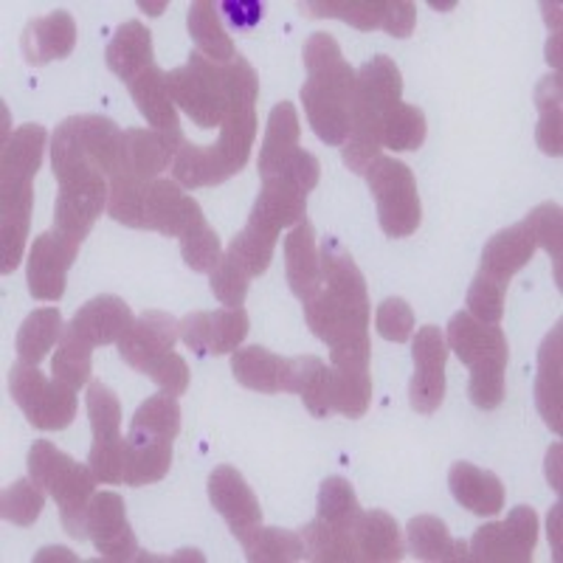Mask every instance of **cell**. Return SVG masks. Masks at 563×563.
Masks as SVG:
<instances>
[{
    "label": "cell",
    "mask_w": 563,
    "mask_h": 563,
    "mask_svg": "<svg viewBox=\"0 0 563 563\" xmlns=\"http://www.w3.org/2000/svg\"><path fill=\"white\" fill-rule=\"evenodd\" d=\"M104 63L115 77L133 82L144 70L153 68V34L141 20H128L115 29L113 40L104 48Z\"/></svg>",
    "instance_id": "32"
},
{
    "label": "cell",
    "mask_w": 563,
    "mask_h": 563,
    "mask_svg": "<svg viewBox=\"0 0 563 563\" xmlns=\"http://www.w3.org/2000/svg\"><path fill=\"white\" fill-rule=\"evenodd\" d=\"M538 544V516L532 507H516L505 525H485L467 544V561L527 563Z\"/></svg>",
    "instance_id": "11"
},
{
    "label": "cell",
    "mask_w": 563,
    "mask_h": 563,
    "mask_svg": "<svg viewBox=\"0 0 563 563\" xmlns=\"http://www.w3.org/2000/svg\"><path fill=\"white\" fill-rule=\"evenodd\" d=\"M375 327L386 341L406 344L415 335V310L406 299H386L375 313Z\"/></svg>",
    "instance_id": "56"
},
{
    "label": "cell",
    "mask_w": 563,
    "mask_h": 563,
    "mask_svg": "<svg viewBox=\"0 0 563 563\" xmlns=\"http://www.w3.org/2000/svg\"><path fill=\"white\" fill-rule=\"evenodd\" d=\"M536 108L541 113L536 130L538 147L547 155L563 153V128H561V74L544 77L536 88Z\"/></svg>",
    "instance_id": "44"
},
{
    "label": "cell",
    "mask_w": 563,
    "mask_h": 563,
    "mask_svg": "<svg viewBox=\"0 0 563 563\" xmlns=\"http://www.w3.org/2000/svg\"><path fill=\"white\" fill-rule=\"evenodd\" d=\"M505 285L487 279L485 274H476L467 288V313L482 324H499L505 316Z\"/></svg>",
    "instance_id": "54"
},
{
    "label": "cell",
    "mask_w": 563,
    "mask_h": 563,
    "mask_svg": "<svg viewBox=\"0 0 563 563\" xmlns=\"http://www.w3.org/2000/svg\"><path fill=\"white\" fill-rule=\"evenodd\" d=\"M9 391L34 429L63 431L77 417V389L57 378H45L32 364H18L9 369Z\"/></svg>",
    "instance_id": "9"
},
{
    "label": "cell",
    "mask_w": 563,
    "mask_h": 563,
    "mask_svg": "<svg viewBox=\"0 0 563 563\" xmlns=\"http://www.w3.org/2000/svg\"><path fill=\"white\" fill-rule=\"evenodd\" d=\"M276 243H279V240L265 238V234H260L256 229L245 225L238 238L231 240L225 254H229L240 268L249 271V276H263L265 271H268L271 260H274Z\"/></svg>",
    "instance_id": "52"
},
{
    "label": "cell",
    "mask_w": 563,
    "mask_h": 563,
    "mask_svg": "<svg viewBox=\"0 0 563 563\" xmlns=\"http://www.w3.org/2000/svg\"><path fill=\"white\" fill-rule=\"evenodd\" d=\"M90 372H93V346L65 327L57 355L52 361V375L70 389H82L90 384Z\"/></svg>",
    "instance_id": "45"
},
{
    "label": "cell",
    "mask_w": 563,
    "mask_h": 563,
    "mask_svg": "<svg viewBox=\"0 0 563 563\" xmlns=\"http://www.w3.org/2000/svg\"><path fill=\"white\" fill-rule=\"evenodd\" d=\"M352 547H355V561L364 563L404 561L406 555L400 527L384 510L361 512V519L352 527Z\"/></svg>",
    "instance_id": "29"
},
{
    "label": "cell",
    "mask_w": 563,
    "mask_h": 563,
    "mask_svg": "<svg viewBox=\"0 0 563 563\" xmlns=\"http://www.w3.org/2000/svg\"><path fill=\"white\" fill-rule=\"evenodd\" d=\"M220 9H225L229 20L238 29H254L260 20H263V3H254V0H229V3H220Z\"/></svg>",
    "instance_id": "60"
},
{
    "label": "cell",
    "mask_w": 563,
    "mask_h": 563,
    "mask_svg": "<svg viewBox=\"0 0 563 563\" xmlns=\"http://www.w3.org/2000/svg\"><path fill=\"white\" fill-rule=\"evenodd\" d=\"M404 97V79L395 59L378 54L355 70V97H352L350 135H346L341 158L346 169L364 175L369 164L384 150V124L391 108Z\"/></svg>",
    "instance_id": "3"
},
{
    "label": "cell",
    "mask_w": 563,
    "mask_h": 563,
    "mask_svg": "<svg viewBox=\"0 0 563 563\" xmlns=\"http://www.w3.org/2000/svg\"><path fill=\"white\" fill-rule=\"evenodd\" d=\"M209 499L211 507L220 512L234 532V538H245L251 530L263 525V507L238 467L220 465L209 476Z\"/></svg>",
    "instance_id": "19"
},
{
    "label": "cell",
    "mask_w": 563,
    "mask_h": 563,
    "mask_svg": "<svg viewBox=\"0 0 563 563\" xmlns=\"http://www.w3.org/2000/svg\"><path fill=\"white\" fill-rule=\"evenodd\" d=\"M133 321L135 316L130 305H124V299H119V296H97V299H90L88 305L77 310L68 330H74L90 346H104L119 344V339L133 327Z\"/></svg>",
    "instance_id": "24"
},
{
    "label": "cell",
    "mask_w": 563,
    "mask_h": 563,
    "mask_svg": "<svg viewBox=\"0 0 563 563\" xmlns=\"http://www.w3.org/2000/svg\"><path fill=\"white\" fill-rule=\"evenodd\" d=\"M361 505L358 496L352 490V485L341 476H330L321 482L319 487V512L316 519L327 521V525L341 527V530H352L355 521L361 519Z\"/></svg>",
    "instance_id": "46"
},
{
    "label": "cell",
    "mask_w": 563,
    "mask_h": 563,
    "mask_svg": "<svg viewBox=\"0 0 563 563\" xmlns=\"http://www.w3.org/2000/svg\"><path fill=\"white\" fill-rule=\"evenodd\" d=\"M144 375L175 397L189 389V366H186V361L180 358L178 352H164L155 361H150L144 366Z\"/></svg>",
    "instance_id": "57"
},
{
    "label": "cell",
    "mask_w": 563,
    "mask_h": 563,
    "mask_svg": "<svg viewBox=\"0 0 563 563\" xmlns=\"http://www.w3.org/2000/svg\"><path fill=\"white\" fill-rule=\"evenodd\" d=\"M88 538L93 541L104 561H135L139 558V541L130 530L124 499L113 490H102L90 499L88 507Z\"/></svg>",
    "instance_id": "15"
},
{
    "label": "cell",
    "mask_w": 563,
    "mask_h": 563,
    "mask_svg": "<svg viewBox=\"0 0 563 563\" xmlns=\"http://www.w3.org/2000/svg\"><path fill=\"white\" fill-rule=\"evenodd\" d=\"M180 431V406L178 397L169 391L153 395L139 406V411L130 420L128 437H141V440L173 442Z\"/></svg>",
    "instance_id": "39"
},
{
    "label": "cell",
    "mask_w": 563,
    "mask_h": 563,
    "mask_svg": "<svg viewBox=\"0 0 563 563\" xmlns=\"http://www.w3.org/2000/svg\"><path fill=\"white\" fill-rule=\"evenodd\" d=\"M43 507H45V490L32 479V476L9 485L7 490H3V499H0V512H3V519L14 527H32L34 521L40 519Z\"/></svg>",
    "instance_id": "50"
},
{
    "label": "cell",
    "mask_w": 563,
    "mask_h": 563,
    "mask_svg": "<svg viewBox=\"0 0 563 563\" xmlns=\"http://www.w3.org/2000/svg\"><path fill=\"white\" fill-rule=\"evenodd\" d=\"M550 538L555 541V558L561 561V505L550 516Z\"/></svg>",
    "instance_id": "61"
},
{
    "label": "cell",
    "mask_w": 563,
    "mask_h": 563,
    "mask_svg": "<svg viewBox=\"0 0 563 563\" xmlns=\"http://www.w3.org/2000/svg\"><path fill=\"white\" fill-rule=\"evenodd\" d=\"M415 23H417L415 3H409V0H386V20H384L386 34L404 40L415 32Z\"/></svg>",
    "instance_id": "59"
},
{
    "label": "cell",
    "mask_w": 563,
    "mask_h": 563,
    "mask_svg": "<svg viewBox=\"0 0 563 563\" xmlns=\"http://www.w3.org/2000/svg\"><path fill=\"white\" fill-rule=\"evenodd\" d=\"M141 9L155 18V14H161V9H167V3H141Z\"/></svg>",
    "instance_id": "63"
},
{
    "label": "cell",
    "mask_w": 563,
    "mask_h": 563,
    "mask_svg": "<svg viewBox=\"0 0 563 563\" xmlns=\"http://www.w3.org/2000/svg\"><path fill=\"white\" fill-rule=\"evenodd\" d=\"M409 547L420 561H467V541H456L437 516H417L409 521Z\"/></svg>",
    "instance_id": "38"
},
{
    "label": "cell",
    "mask_w": 563,
    "mask_h": 563,
    "mask_svg": "<svg viewBox=\"0 0 563 563\" xmlns=\"http://www.w3.org/2000/svg\"><path fill=\"white\" fill-rule=\"evenodd\" d=\"M426 133H429L426 113L420 108H415V104L400 102L386 115L384 147L391 150V153H409V150L422 147Z\"/></svg>",
    "instance_id": "47"
},
{
    "label": "cell",
    "mask_w": 563,
    "mask_h": 563,
    "mask_svg": "<svg viewBox=\"0 0 563 563\" xmlns=\"http://www.w3.org/2000/svg\"><path fill=\"white\" fill-rule=\"evenodd\" d=\"M122 130L108 115H70L57 124L52 135V167L54 175L74 169L79 164L113 175L122 155Z\"/></svg>",
    "instance_id": "6"
},
{
    "label": "cell",
    "mask_w": 563,
    "mask_h": 563,
    "mask_svg": "<svg viewBox=\"0 0 563 563\" xmlns=\"http://www.w3.org/2000/svg\"><path fill=\"white\" fill-rule=\"evenodd\" d=\"M245 558L251 563H290L305 561V541L301 532L279 530V527H256L249 536L240 538Z\"/></svg>",
    "instance_id": "41"
},
{
    "label": "cell",
    "mask_w": 563,
    "mask_h": 563,
    "mask_svg": "<svg viewBox=\"0 0 563 563\" xmlns=\"http://www.w3.org/2000/svg\"><path fill=\"white\" fill-rule=\"evenodd\" d=\"M32 184H0V245H3V274H12L26 251L32 223Z\"/></svg>",
    "instance_id": "23"
},
{
    "label": "cell",
    "mask_w": 563,
    "mask_h": 563,
    "mask_svg": "<svg viewBox=\"0 0 563 563\" xmlns=\"http://www.w3.org/2000/svg\"><path fill=\"white\" fill-rule=\"evenodd\" d=\"M173 467V442L124 437V485H155Z\"/></svg>",
    "instance_id": "36"
},
{
    "label": "cell",
    "mask_w": 563,
    "mask_h": 563,
    "mask_svg": "<svg viewBox=\"0 0 563 563\" xmlns=\"http://www.w3.org/2000/svg\"><path fill=\"white\" fill-rule=\"evenodd\" d=\"M301 59L308 68V82L301 85V102L310 128L327 147H344L350 135L355 70L341 54V45L324 32L310 34Z\"/></svg>",
    "instance_id": "2"
},
{
    "label": "cell",
    "mask_w": 563,
    "mask_h": 563,
    "mask_svg": "<svg viewBox=\"0 0 563 563\" xmlns=\"http://www.w3.org/2000/svg\"><path fill=\"white\" fill-rule=\"evenodd\" d=\"M231 372L245 389L276 395V391H288L290 358H282L260 344L245 346V350L231 352Z\"/></svg>",
    "instance_id": "31"
},
{
    "label": "cell",
    "mask_w": 563,
    "mask_h": 563,
    "mask_svg": "<svg viewBox=\"0 0 563 563\" xmlns=\"http://www.w3.org/2000/svg\"><path fill=\"white\" fill-rule=\"evenodd\" d=\"M54 178L59 184L57 203H54V229L63 238L82 245L99 214L108 209V175L90 164H79Z\"/></svg>",
    "instance_id": "8"
},
{
    "label": "cell",
    "mask_w": 563,
    "mask_h": 563,
    "mask_svg": "<svg viewBox=\"0 0 563 563\" xmlns=\"http://www.w3.org/2000/svg\"><path fill=\"white\" fill-rule=\"evenodd\" d=\"M77 45V23L68 12L45 14V18L32 20L20 40V52L29 65H45L52 59H65Z\"/></svg>",
    "instance_id": "26"
},
{
    "label": "cell",
    "mask_w": 563,
    "mask_h": 563,
    "mask_svg": "<svg viewBox=\"0 0 563 563\" xmlns=\"http://www.w3.org/2000/svg\"><path fill=\"white\" fill-rule=\"evenodd\" d=\"M563 330L561 321L552 327L541 350H538V375H536V406L555 434L563 431Z\"/></svg>",
    "instance_id": "25"
},
{
    "label": "cell",
    "mask_w": 563,
    "mask_h": 563,
    "mask_svg": "<svg viewBox=\"0 0 563 563\" xmlns=\"http://www.w3.org/2000/svg\"><path fill=\"white\" fill-rule=\"evenodd\" d=\"M184 135H169L161 130L130 128L122 135V155L119 167L110 178L135 180V184H153L164 169L175 161L178 150L184 147ZM108 178V180H110Z\"/></svg>",
    "instance_id": "13"
},
{
    "label": "cell",
    "mask_w": 563,
    "mask_h": 563,
    "mask_svg": "<svg viewBox=\"0 0 563 563\" xmlns=\"http://www.w3.org/2000/svg\"><path fill=\"white\" fill-rule=\"evenodd\" d=\"M305 541V558L319 563H355V547H352V530L327 525L313 519L301 530Z\"/></svg>",
    "instance_id": "43"
},
{
    "label": "cell",
    "mask_w": 563,
    "mask_h": 563,
    "mask_svg": "<svg viewBox=\"0 0 563 563\" xmlns=\"http://www.w3.org/2000/svg\"><path fill=\"white\" fill-rule=\"evenodd\" d=\"M321 256V294L327 299L344 308L346 313L369 321V296H366V282L350 251L335 238H327L319 249Z\"/></svg>",
    "instance_id": "16"
},
{
    "label": "cell",
    "mask_w": 563,
    "mask_h": 563,
    "mask_svg": "<svg viewBox=\"0 0 563 563\" xmlns=\"http://www.w3.org/2000/svg\"><path fill=\"white\" fill-rule=\"evenodd\" d=\"M333 372V411L344 417H364L372 404V375L369 369H339Z\"/></svg>",
    "instance_id": "48"
},
{
    "label": "cell",
    "mask_w": 563,
    "mask_h": 563,
    "mask_svg": "<svg viewBox=\"0 0 563 563\" xmlns=\"http://www.w3.org/2000/svg\"><path fill=\"white\" fill-rule=\"evenodd\" d=\"M256 139V110L234 108L225 115L220 139L214 144H189L178 150L173 161V180L186 189L218 186L234 178L249 164Z\"/></svg>",
    "instance_id": "4"
},
{
    "label": "cell",
    "mask_w": 563,
    "mask_h": 563,
    "mask_svg": "<svg viewBox=\"0 0 563 563\" xmlns=\"http://www.w3.org/2000/svg\"><path fill=\"white\" fill-rule=\"evenodd\" d=\"M527 229L532 231L536 245L547 251L555 263V279L561 285V260H563V218L558 203H541L527 214Z\"/></svg>",
    "instance_id": "51"
},
{
    "label": "cell",
    "mask_w": 563,
    "mask_h": 563,
    "mask_svg": "<svg viewBox=\"0 0 563 563\" xmlns=\"http://www.w3.org/2000/svg\"><path fill=\"white\" fill-rule=\"evenodd\" d=\"M186 26H189V34H192L198 52L203 54L206 59L218 65H229L231 59L238 57V48L231 43L229 32L220 23V14L214 3L209 0H198L189 7V14H186Z\"/></svg>",
    "instance_id": "37"
},
{
    "label": "cell",
    "mask_w": 563,
    "mask_h": 563,
    "mask_svg": "<svg viewBox=\"0 0 563 563\" xmlns=\"http://www.w3.org/2000/svg\"><path fill=\"white\" fill-rule=\"evenodd\" d=\"M63 333L65 324L57 308L34 310L18 330V341H14V346H18V358L23 361V364L37 366L40 361L48 355V350H54V344L63 339Z\"/></svg>",
    "instance_id": "40"
},
{
    "label": "cell",
    "mask_w": 563,
    "mask_h": 563,
    "mask_svg": "<svg viewBox=\"0 0 563 563\" xmlns=\"http://www.w3.org/2000/svg\"><path fill=\"white\" fill-rule=\"evenodd\" d=\"M43 124H23L3 141V158H0V184H32L43 164L45 153Z\"/></svg>",
    "instance_id": "33"
},
{
    "label": "cell",
    "mask_w": 563,
    "mask_h": 563,
    "mask_svg": "<svg viewBox=\"0 0 563 563\" xmlns=\"http://www.w3.org/2000/svg\"><path fill=\"white\" fill-rule=\"evenodd\" d=\"M79 254V245L74 240L63 238L57 229L43 231L34 238L29 251L26 282L29 294L37 301H59L65 294V276Z\"/></svg>",
    "instance_id": "14"
},
{
    "label": "cell",
    "mask_w": 563,
    "mask_h": 563,
    "mask_svg": "<svg viewBox=\"0 0 563 563\" xmlns=\"http://www.w3.org/2000/svg\"><path fill=\"white\" fill-rule=\"evenodd\" d=\"M299 12L305 18L344 20L361 32H372V29H384L386 0L384 3H372V0H308V3H299Z\"/></svg>",
    "instance_id": "42"
},
{
    "label": "cell",
    "mask_w": 563,
    "mask_h": 563,
    "mask_svg": "<svg viewBox=\"0 0 563 563\" xmlns=\"http://www.w3.org/2000/svg\"><path fill=\"white\" fill-rule=\"evenodd\" d=\"M29 476L57 501L65 532L77 541H85L88 538V507L90 499L97 496L99 482L90 465L70 460L48 440H37L29 451Z\"/></svg>",
    "instance_id": "5"
},
{
    "label": "cell",
    "mask_w": 563,
    "mask_h": 563,
    "mask_svg": "<svg viewBox=\"0 0 563 563\" xmlns=\"http://www.w3.org/2000/svg\"><path fill=\"white\" fill-rule=\"evenodd\" d=\"M536 249V238H532V231L527 229V223L510 225V229L499 231L496 238H490V243L485 245V251H482L479 274H485L487 279L499 282V285L507 288L512 276L530 263Z\"/></svg>",
    "instance_id": "28"
},
{
    "label": "cell",
    "mask_w": 563,
    "mask_h": 563,
    "mask_svg": "<svg viewBox=\"0 0 563 563\" xmlns=\"http://www.w3.org/2000/svg\"><path fill=\"white\" fill-rule=\"evenodd\" d=\"M299 133L301 128L296 104L282 99V102L274 104V110H271L263 150H260V175H263V178H274V175L285 167V161L299 150Z\"/></svg>",
    "instance_id": "35"
},
{
    "label": "cell",
    "mask_w": 563,
    "mask_h": 563,
    "mask_svg": "<svg viewBox=\"0 0 563 563\" xmlns=\"http://www.w3.org/2000/svg\"><path fill=\"white\" fill-rule=\"evenodd\" d=\"M505 372L507 366L501 364H485V366H474L471 369V384H467V397H471V404L482 411H493L499 409L501 400H505Z\"/></svg>",
    "instance_id": "55"
},
{
    "label": "cell",
    "mask_w": 563,
    "mask_h": 563,
    "mask_svg": "<svg viewBox=\"0 0 563 563\" xmlns=\"http://www.w3.org/2000/svg\"><path fill=\"white\" fill-rule=\"evenodd\" d=\"M178 339L180 321H175L169 313H161V310H147L119 339V355L135 372H144L150 361H155L164 352H173Z\"/></svg>",
    "instance_id": "22"
},
{
    "label": "cell",
    "mask_w": 563,
    "mask_h": 563,
    "mask_svg": "<svg viewBox=\"0 0 563 563\" xmlns=\"http://www.w3.org/2000/svg\"><path fill=\"white\" fill-rule=\"evenodd\" d=\"M209 276H211L209 279L211 294L218 296L220 305H225V308H243V301L245 296H249V285H251L249 271L240 268L229 254H223Z\"/></svg>",
    "instance_id": "53"
},
{
    "label": "cell",
    "mask_w": 563,
    "mask_h": 563,
    "mask_svg": "<svg viewBox=\"0 0 563 563\" xmlns=\"http://www.w3.org/2000/svg\"><path fill=\"white\" fill-rule=\"evenodd\" d=\"M364 175L378 206V223L386 238L415 234L422 220V206L411 169L391 155H378Z\"/></svg>",
    "instance_id": "7"
},
{
    "label": "cell",
    "mask_w": 563,
    "mask_h": 563,
    "mask_svg": "<svg viewBox=\"0 0 563 563\" xmlns=\"http://www.w3.org/2000/svg\"><path fill=\"white\" fill-rule=\"evenodd\" d=\"M319 175H321V164L313 153L308 150H296L288 161H285V167L274 175V178H285L290 180L294 186H299L301 192L308 195L313 192L316 184H319Z\"/></svg>",
    "instance_id": "58"
},
{
    "label": "cell",
    "mask_w": 563,
    "mask_h": 563,
    "mask_svg": "<svg viewBox=\"0 0 563 563\" xmlns=\"http://www.w3.org/2000/svg\"><path fill=\"white\" fill-rule=\"evenodd\" d=\"M415 358V378L409 386V404L417 415H434L445 400V361L449 344L440 327H420L411 344Z\"/></svg>",
    "instance_id": "12"
},
{
    "label": "cell",
    "mask_w": 563,
    "mask_h": 563,
    "mask_svg": "<svg viewBox=\"0 0 563 563\" xmlns=\"http://www.w3.org/2000/svg\"><path fill=\"white\" fill-rule=\"evenodd\" d=\"M93 445H90L88 465L102 485H122L124 482V437H122V404L104 384L93 380L85 395Z\"/></svg>",
    "instance_id": "10"
},
{
    "label": "cell",
    "mask_w": 563,
    "mask_h": 563,
    "mask_svg": "<svg viewBox=\"0 0 563 563\" xmlns=\"http://www.w3.org/2000/svg\"><path fill=\"white\" fill-rule=\"evenodd\" d=\"M203 218L200 203L180 192V186L169 178H158L144 189L141 206V229L158 231L164 238H180L186 229Z\"/></svg>",
    "instance_id": "18"
},
{
    "label": "cell",
    "mask_w": 563,
    "mask_h": 563,
    "mask_svg": "<svg viewBox=\"0 0 563 563\" xmlns=\"http://www.w3.org/2000/svg\"><path fill=\"white\" fill-rule=\"evenodd\" d=\"M285 276L299 301L313 299L321 290V256L316 231L308 220L294 225L285 238Z\"/></svg>",
    "instance_id": "27"
},
{
    "label": "cell",
    "mask_w": 563,
    "mask_h": 563,
    "mask_svg": "<svg viewBox=\"0 0 563 563\" xmlns=\"http://www.w3.org/2000/svg\"><path fill=\"white\" fill-rule=\"evenodd\" d=\"M130 97H133L139 113L153 124V130L169 135H184L178 122V110H175L173 97H169L167 74L161 68H147L141 77L130 82Z\"/></svg>",
    "instance_id": "34"
},
{
    "label": "cell",
    "mask_w": 563,
    "mask_h": 563,
    "mask_svg": "<svg viewBox=\"0 0 563 563\" xmlns=\"http://www.w3.org/2000/svg\"><path fill=\"white\" fill-rule=\"evenodd\" d=\"M445 344L467 369L485 364L507 366V358H510V346H507V335L501 333V327L482 324L471 313H456L449 321Z\"/></svg>",
    "instance_id": "21"
},
{
    "label": "cell",
    "mask_w": 563,
    "mask_h": 563,
    "mask_svg": "<svg viewBox=\"0 0 563 563\" xmlns=\"http://www.w3.org/2000/svg\"><path fill=\"white\" fill-rule=\"evenodd\" d=\"M558 462H561V445L550 449V454H547V476H552V467H555V479H552V487H555V490L561 493V476H558Z\"/></svg>",
    "instance_id": "62"
},
{
    "label": "cell",
    "mask_w": 563,
    "mask_h": 563,
    "mask_svg": "<svg viewBox=\"0 0 563 563\" xmlns=\"http://www.w3.org/2000/svg\"><path fill=\"white\" fill-rule=\"evenodd\" d=\"M451 496L476 516H496L505 507V485L490 471L471 465V462H454L449 471Z\"/></svg>",
    "instance_id": "30"
},
{
    "label": "cell",
    "mask_w": 563,
    "mask_h": 563,
    "mask_svg": "<svg viewBox=\"0 0 563 563\" xmlns=\"http://www.w3.org/2000/svg\"><path fill=\"white\" fill-rule=\"evenodd\" d=\"M305 211H308V195L301 192L299 186L285 178H263V189L256 195L245 225L256 229L265 238L279 240L282 229H294L308 220Z\"/></svg>",
    "instance_id": "20"
},
{
    "label": "cell",
    "mask_w": 563,
    "mask_h": 563,
    "mask_svg": "<svg viewBox=\"0 0 563 563\" xmlns=\"http://www.w3.org/2000/svg\"><path fill=\"white\" fill-rule=\"evenodd\" d=\"M249 313L243 308H220L214 313H189L180 321V341L198 355H231L249 335Z\"/></svg>",
    "instance_id": "17"
},
{
    "label": "cell",
    "mask_w": 563,
    "mask_h": 563,
    "mask_svg": "<svg viewBox=\"0 0 563 563\" xmlns=\"http://www.w3.org/2000/svg\"><path fill=\"white\" fill-rule=\"evenodd\" d=\"M178 240L180 256H184V263L189 265L195 274H211L214 265L220 263V256H223V245H220L218 231L206 223V218H200L198 223L189 225Z\"/></svg>",
    "instance_id": "49"
},
{
    "label": "cell",
    "mask_w": 563,
    "mask_h": 563,
    "mask_svg": "<svg viewBox=\"0 0 563 563\" xmlns=\"http://www.w3.org/2000/svg\"><path fill=\"white\" fill-rule=\"evenodd\" d=\"M169 97L198 128H223L234 108H254L260 97V79L243 54L229 65L206 59L200 52L189 54V63L167 74Z\"/></svg>",
    "instance_id": "1"
}]
</instances>
